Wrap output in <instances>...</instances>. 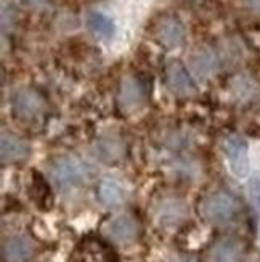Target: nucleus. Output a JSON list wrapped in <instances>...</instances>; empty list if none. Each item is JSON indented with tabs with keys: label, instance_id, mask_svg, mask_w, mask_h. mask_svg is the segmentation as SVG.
<instances>
[{
	"label": "nucleus",
	"instance_id": "nucleus-17",
	"mask_svg": "<svg viewBox=\"0 0 260 262\" xmlns=\"http://www.w3.org/2000/svg\"><path fill=\"white\" fill-rule=\"evenodd\" d=\"M97 155L106 163H116L126 155V143L119 137H105L97 143Z\"/></svg>",
	"mask_w": 260,
	"mask_h": 262
},
{
	"label": "nucleus",
	"instance_id": "nucleus-9",
	"mask_svg": "<svg viewBox=\"0 0 260 262\" xmlns=\"http://www.w3.org/2000/svg\"><path fill=\"white\" fill-rule=\"evenodd\" d=\"M77 262H119L112 248L100 238H84L76 249Z\"/></svg>",
	"mask_w": 260,
	"mask_h": 262
},
{
	"label": "nucleus",
	"instance_id": "nucleus-18",
	"mask_svg": "<svg viewBox=\"0 0 260 262\" xmlns=\"http://www.w3.org/2000/svg\"><path fill=\"white\" fill-rule=\"evenodd\" d=\"M87 28L90 32H93L97 37L109 39L114 34V23H112L106 15L98 13V11H90L87 15Z\"/></svg>",
	"mask_w": 260,
	"mask_h": 262
},
{
	"label": "nucleus",
	"instance_id": "nucleus-7",
	"mask_svg": "<svg viewBox=\"0 0 260 262\" xmlns=\"http://www.w3.org/2000/svg\"><path fill=\"white\" fill-rule=\"evenodd\" d=\"M153 36L166 49H177L185 42V28L175 16H162L153 28Z\"/></svg>",
	"mask_w": 260,
	"mask_h": 262
},
{
	"label": "nucleus",
	"instance_id": "nucleus-11",
	"mask_svg": "<svg viewBox=\"0 0 260 262\" xmlns=\"http://www.w3.org/2000/svg\"><path fill=\"white\" fill-rule=\"evenodd\" d=\"M36 253V246L28 236L15 235L2 243V259L4 262H26Z\"/></svg>",
	"mask_w": 260,
	"mask_h": 262
},
{
	"label": "nucleus",
	"instance_id": "nucleus-1",
	"mask_svg": "<svg viewBox=\"0 0 260 262\" xmlns=\"http://www.w3.org/2000/svg\"><path fill=\"white\" fill-rule=\"evenodd\" d=\"M241 209L240 200L233 193L219 190L207 195L199 204V212L214 225H227L238 217Z\"/></svg>",
	"mask_w": 260,
	"mask_h": 262
},
{
	"label": "nucleus",
	"instance_id": "nucleus-4",
	"mask_svg": "<svg viewBox=\"0 0 260 262\" xmlns=\"http://www.w3.org/2000/svg\"><path fill=\"white\" fill-rule=\"evenodd\" d=\"M223 153L228 159L231 172L244 179L249 174V145L240 135H230L223 140Z\"/></svg>",
	"mask_w": 260,
	"mask_h": 262
},
{
	"label": "nucleus",
	"instance_id": "nucleus-2",
	"mask_svg": "<svg viewBox=\"0 0 260 262\" xmlns=\"http://www.w3.org/2000/svg\"><path fill=\"white\" fill-rule=\"evenodd\" d=\"M50 174L55 184L61 188H76L85 184L87 167L73 156H60L50 164Z\"/></svg>",
	"mask_w": 260,
	"mask_h": 262
},
{
	"label": "nucleus",
	"instance_id": "nucleus-16",
	"mask_svg": "<svg viewBox=\"0 0 260 262\" xmlns=\"http://www.w3.org/2000/svg\"><path fill=\"white\" fill-rule=\"evenodd\" d=\"M222 64V56L220 52L214 50L210 47H202L199 49L195 55H193V66L195 70L202 74V76H207L216 73Z\"/></svg>",
	"mask_w": 260,
	"mask_h": 262
},
{
	"label": "nucleus",
	"instance_id": "nucleus-15",
	"mask_svg": "<svg viewBox=\"0 0 260 262\" xmlns=\"http://www.w3.org/2000/svg\"><path fill=\"white\" fill-rule=\"evenodd\" d=\"M31 196L34 203L37 204V208L42 211H49L53 206V195L52 190L47 184L45 177L37 172V170H32V179H31Z\"/></svg>",
	"mask_w": 260,
	"mask_h": 262
},
{
	"label": "nucleus",
	"instance_id": "nucleus-8",
	"mask_svg": "<svg viewBox=\"0 0 260 262\" xmlns=\"http://www.w3.org/2000/svg\"><path fill=\"white\" fill-rule=\"evenodd\" d=\"M166 85L177 97H190L196 92V84L188 70L177 60L166 66Z\"/></svg>",
	"mask_w": 260,
	"mask_h": 262
},
{
	"label": "nucleus",
	"instance_id": "nucleus-6",
	"mask_svg": "<svg viewBox=\"0 0 260 262\" xmlns=\"http://www.w3.org/2000/svg\"><path fill=\"white\" fill-rule=\"evenodd\" d=\"M45 110H47V103L43 97L32 89H22L13 97V113L19 119H36L43 115Z\"/></svg>",
	"mask_w": 260,
	"mask_h": 262
},
{
	"label": "nucleus",
	"instance_id": "nucleus-5",
	"mask_svg": "<svg viewBox=\"0 0 260 262\" xmlns=\"http://www.w3.org/2000/svg\"><path fill=\"white\" fill-rule=\"evenodd\" d=\"M105 233L108 235V238H111L112 242H116L119 245H130L133 242H137V238L140 236L141 225L133 215L122 214L114 219H111L106 224Z\"/></svg>",
	"mask_w": 260,
	"mask_h": 262
},
{
	"label": "nucleus",
	"instance_id": "nucleus-19",
	"mask_svg": "<svg viewBox=\"0 0 260 262\" xmlns=\"http://www.w3.org/2000/svg\"><path fill=\"white\" fill-rule=\"evenodd\" d=\"M231 90L238 100H251L260 92V85L249 76H238L231 84Z\"/></svg>",
	"mask_w": 260,
	"mask_h": 262
},
{
	"label": "nucleus",
	"instance_id": "nucleus-20",
	"mask_svg": "<svg viewBox=\"0 0 260 262\" xmlns=\"http://www.w3.org/2000/svg\"><path fill=\"white\" fill-rule=\"evenodd\" d=\"M243 5L252 15H260V0H243Z\"/></svg>",
	"mask_w": 260,
	"mask_h": 262
},
{
	"label": "nucleus",
	"instance_id": "nucleus-21",
	"mask_svg": "<svg viewBox=\"0 0 260 262\" xmlns=\"http://www.w3.org/2000/svg\"><path fill=\"white\" fill-rule=\"evenodd\" d=\"M21 2L34 10H39V8H43L49 5V0H21Z\"/></svg>",
	"mask_w": 260,
	"mask_h": 262
},
{
	"label": "nucleus",
	"instance_id": "nucleus-13",
	"mask_svg": "<svg viewBox=\"0 0 260 262\" xmlns=\"http://www.w3.org/2000/svg\"><path fill=\"white\" fill-rule=\"evenodd\" d=\"M98 200L108 208H117L127 200V190L116 179H103L97 188Z\"/></svg>",
	"mask_w": 260,
	"mask_h": 262
},
{
	"label": "nucleus",
	"instance_id": "nucleus-3",
	"mask_svg": "<svg viewBox=\"0 0 260 262\" xmlns=\"http://www.w3.org/2000/svg\"><path fill=\"white\" fill-rule=\"evenodd\" d=\"M148 85L137 76H126L121 81L117 103L122 113H135L148 100Z\"/></svg>",
	"mask_w": 260,
	"mask_h": 262
},
{
	"label": "nucleus",
	"instance_id": "nucleus-12",
	"mask_svg": "<svg viewBox=\"0 0 260 262\" xmlns=\"http://www.w3.org/2000/svg\"><path fill=\"white\" fill-rule=\"evenodd\" d=\"M244 246L236 238H223L212 246L209 253V262H240Z\"/></svg>",
	"mask_w": 260,
	"mask_h": 262
},
{
	"label": "nucleus",
	"instance_id": "nucleus-14",
	"mask_svg": "<svg viewBox=\"0 0 260 262\" xmlns=\"http://www.w3.org/2000/svg\"><path fill=\"white\" fill-rule=\"evenodd\" d=\"M188 209H186V204L182 200H164L161 201V204L157 206L156 215L159 222L162 225H174L178 224L182 219H185Z\"/></svg>",
	"mask_w": 260,
	"mask_h": 262
},
{
	"label": "nucleus",
	"instance_id": "nucleus-10",
	"mask_svg": "<svg viewBox=\"0 0 260 262\" xmlns=\"http://www.w3.org/2000/svg\"><path fill=\"white\" fill-rule=\"evenodd\" d=\"M31 148L29 145L19 139L18 135L4 132L2 139H0V158H2V164H16L22 163L29 158Z\"/></svg>",
	"mask_w": 260,
	"mask_h": 262
}]
</instances>
